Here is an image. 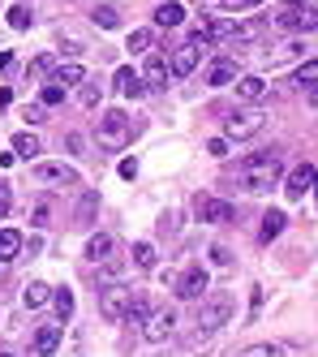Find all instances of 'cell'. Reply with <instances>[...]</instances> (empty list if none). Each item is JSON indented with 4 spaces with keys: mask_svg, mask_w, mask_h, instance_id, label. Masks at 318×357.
<instances>
[{
    "mask_svg": "<svg viewBox=\"0 0 318 357\" xmlns=\"http://www.w3.org/2000/svg\"><path fill=\"white\" fill-rule=\"evenodd\" d=\"M241 190L245 194H271L280 181H284V160H280V151L271 146V151H258V155H250L245 164H241Z\"/></svg>",
    "mask_w": 318,
    "mask_h": 357,
    "instance_id": "1",
    "label": "cell"
},
{
    "mask_svg": "<svg viewBox=\"0 0 318 357\" xmlns=\"http://www.w3.org/2000/svg\"><path fill=\"white\" fill-rule=\"evenodd\" d=\"M129 134H134V125H129V112H121V108H108V112L99 116V142H103V146L121 151V146L129 142Z\"/></svg>",
    "mask_w": 318,
    "mask_h": 357,
    "instance_id": "2",
    "label": "cell"
},
{
    "mask_svg": "<svg viewBox=\"0 0 318 357\" xmlns=\"http://www.w3.org/2000/svg\"><path fill=\"white\" fill-rule=\"evenodd\" d=\"M228 319H232V297H228V293L202 297V305H198V327H202V331H220Z\"/></svg>",
    "mask_w": 318,
    "mask_h": 357,
    "instance_id": "3",
    "label": "cell"
},
{
    "mask_svg": "<svg viewBox=\"0 0 318 357\" xmlns=\"http://www.w3.org/2000/svg\"><path fill=\"white\" fill-rule=\"evenodd\" d=\"M129 301H134V289H125V284H103V289H99V314L108 319V323H121L125 310H129Z\"/></svg>",
    "mask_w": 318,
    "mask_h": 357,
    "instance_id": "4",
    "label": "cell"
},
{
    "mask_svg": "<svg viewBox=\"0 0 318 357\" xmlns=\"http://www.w3.org/2000/svg\"><path fill=\"white\" fill-rule=\"evenodd\" d=\"M172 331H176V310H168V305H164V310H151V314L142 319V336H146L151 344L168 340Z\"/></svg>",
    "mask_w": 318,
    "mask_h": 357,
    "instance_id": "5",
    "label": "cell"
},
{
    "mask_svg": "<svg viewBox=\"0 0 318 357\" xmlns=\"http://www.w3.org/2000/svg\"><path fill=\"white\" fill-rule=\"evenodd\" d=\"M194 215H198L202 224H228V220H232V202L211 198V194H198V198H194Z\"/></svg>",
    "mask_w": 318,
    "mask_h": 357,
    "instance_id": "6",
    "label": "cell"
},
{
    "mask_svg": "<svg viewBox=\"0 0 318 357\" xmlns=\"http://www.w3.org/2000/svg\"><path fill=\"white\" fill-rule=\"evenodd\" d=\"M206 289H211V275H206L202 267H190V271L176 280V297H181V301H202Z\"/></svg>",
    "mask_w": 318,
    "mask_h": 357,
    "instance_id": "7",
    "label": "cell"
},
{
    "mask_svg": "<svg viewBox=\"0 0 318 357\" xmlns=\"http://www.w3.org/2000/svg\"><path fill=\"white\" fill-rule=\"evenodd\" d=\"M35 181L47 190H65V185H77V172L65 164H35Z\"/></svg>",
    "mask_w": 318,
    "mask_h": 357,
    "instance_id": "8",
    "label": "cell"
},
{
    "mask_svg": "<svg viewBox=\"0 0 318 357\" xmlns=\"http://www.w3.org/2000/svg\"><path fill=\"white\" fill-rule=\"evenodd\" d=\"M262 121H267V116H262L258 108H245V112L228 116V125H224V130H228V138H254V134L262 130Z\"/></svg>",
    "mask_w": 318,
    "mask_h": 357,
    "instance_id": "9",
    "label": "cell"
},
{
    "mask_svg": "<svg viewBox=\"0 0 318 357\" xmlns=\"http://www.w3.org/2000/svg\"><path fill=\"white\" fill-rule=\"evenodd\" d=\"M198 61H202V47H198V43H181L176 52H172V61H168L172 78H190V73L198 69Z\"/></svg>",
    "mask_w": 318,
    "mask_h": 357,
    "instance_id": "10",
    "label": "cell"
},
{
    "mask_svg": "<svg viewBox=\"0 0 318 357\" xmlns=\"http://www.w3.org/2000/svg\"><path fill=\"white\" fill-rule=\"evenodd\" d=\"M305 190H314V168L310 164H297L293 172L284 176V194L297 202V198H305Z\"/></svg>",
    "mask_w": 318,
    "mask_h": 357,
    "instance_id": "11",
    "label": "cell"
},
{
    "mask_svg": "<svg viewBox=\"0 0 318 357\" xmlns=\"http://www.w3.org/2000/svg\"><path fill=\"white\" fill-rule=\"evenodd\" d=\"M262 35H267V22H262V17H245V22H236V26H232V43L236 47H250Z\"/></svg>",
    "mask_w": 318,
    "mask_h": 357,
    "instance_id": "12",
    "label": "cell"
},
{
    "mask_svg": "<svg viewBox=\"0 0 318 357\" xmlns=\"http://www.w3.org/2000/svg\"><path fill=\"white\" fill-rule=\"evenodd\" d=\"M61 323H47V327H39L35 331V357H56V349H61Z\"/></svg>",
    "mask_w": 318,
    "mask_h": 357,
    "instance_id": "13",
    "label": "cell"
},
{
    "mask_svg": "<svg viewBox=\"0 0 318 357\" xmlns=\"http://www.w3.org/2000/svg\"><path fill=\"white\" fill-rule=\"evenodd\" d=\"M232 86H236V99H245V104H258V99L267 95V82H262L258 73H245V78H236Z\"/></svg>",
    "mask_w": 318,
    "mask_h": 357,
    "instance_id": "14",
    "label": "cell"
},
{
    "mask_svg": "<svg viewBox=\"0 0 318 357\" xmlns=\"http://www.w3.org/2000/svg\"><path fill=\"white\" fill-rule=\"evenodd\" d=\"M116 86H121L125 99H142V95H146V82L138 78L134 69H116Z\"/></svg>",
    "mask_w": 318,
    "mask_h": 357,
    "instance_id": "15",
    "label": "cell"
},
{
    "mask_svg": "<svg viewBox=\"0 0 318 357\" xmlns=\"http://www.w3.org/2000/svg\"><path fill=\"white\" fill-rule=\"evenodd\" d=\"M168 61L164 56H146V69H142V82H151V86H168Z\"/></svg>",
    "mask_w": 318,
    "mask_h": 357,
    "instance_id": "16",
    "label": "cell"
},
{
    "mask_svg": "<svg viewBox=\"0 0 318 357\" xmlns=\"http://www.w3.org/2000/svg\"><path fill=\"white\" fill-rule=\"evenodd\" d=\"M181 22H185V9L176 5V0H164V5L155 9V26L168 31V26H181Z\"/></svg>",
    "mask_w": 318,
    "mask_h": 357,
    "instance_id": "17",
    "label": "cell"
},
{
    "mask_svg": "<svg viewBox=\"0 0 318 357\" xmlns=\"http://www.w3.org/2000/svg\"><path fill=\"white\" fill-rule=\"evenodd\" d=\"M22 254V233H13V228H0V263H13Z\"/></svg>",
    "mask_w": 318,
    "mask_h": 357,
    "instance_id": "18",
    "label": "cell"
},
{
    "mask_svg": "<svg viewBox=\"0 0 318 357\" xmlns=\"http://www.w3.org/2000/svg\"><path fill=\"white\" fill-rule=\"evenodd\" d=\"M86 259L108 263V259H112V237H108V233H95V237L86 241Z\"/></svg>",
    "mask_w": 318,
    "mask_h": 357,
    "instance_id": "19",
    "label": "cell"
},
{
    "mask_svg": "<svg viewBox=\"0 0 318 357\" xmlns=\"http://www.w3.org/2000/svg\"><path fill=\"white\" fill-rule=\"evenodd\" d=\"M228 82H236V65L232 61H220V65L206 69V86H228Z\"/></svg>",
    "mask_w": 318,
    "mask_h": 357,
    "instance_id": "20",
    "label": "cell"
},
{
    "mask_svg": "<svg viewBox=\"0 0 318 357\" xmlns=\"http://www.w3.org/2000/svg\"><path fill=\"white\" fill-rule=\"evenodd\" d=\"M284 224H288V215H284V211H267V215H262L258 237H262V241H275V237L284 233Z\"/></svg>",
    "mask_w": 318,
    "mask_h": 357,
    "instance_id": "21",
    "label": "cell"
},
{
    "mask_svg": "<svg viewBox=\"0 0 318 357\" xmlns=\"http://www.w3.org/2000/svg\"><path fill=\"white\" fill-rule=\"evenodd\" d=\"M39 138L35 134H13V155H22V160H39Z\"/></svg>",
    "mask_w": 318,
    "mask_h": 357,
    "instance_id": "22",
    "label": "cell"
},
{
    "mask_svg": "<svg viewBox=\"0 0 318 357\" xmlns=\"http://www.w3.org/2000/svg\"><path fill=\"white\" fill-rule=\"evenodd\" d=\"M91 22H95V26H103V31H116L121 26V13H116V5H95Z\"/></svg>",
    "mask_w": 318,
    "mask_h": 357,
    "instance_id": "23",
    "label": "cell"
},
{
    "mask_svg": "<svg viewBox=\"0 0 318 357\" xmlns=\"http://www.w3.org/2000/svg\"><path fill=\"white\" fill-rule=\"evenodd\" d=\"M47 297H52V289L43 284V280H31V284H26V293H22V301L31 305V310H39V305H43Z\"/></svg>",
    "mask_w": 318,
    "mask_h": 357,
    "instance_id": "24",
    "label": "cell"
},
{
    "mask_svg": "<svg viewBox=\"0 0 318 357\" xmlns=\"http://www.w3.org/2000/svg\"><path fill=\"white\" fill-rule=\"evenodd\" d=\"M99 99H103L99 82H77V104H82V108H99Z\"/></svg>",
    "mask_w": 318,
    "mask_h": 357,
    "instance_id": "25",
    "label": "cell"
},
{
    "mask_svg": "<svg viewBox=\"0 0 318 357\" xmlns=\"http://www.w3.org/2000/svg\"><path fill=\"white\" fill-rule=\"evenodd\" d=\"M56 82H65V86H77V82H86V69L77 65V61H69V65H61V69H56Z\"/></svg>",
    "mask_w": 318,
    "mask_h": 357,
    "instance_id": "26",
    "label": "cell"
},
{
    "mask_svg": "<svg viewBox=\"0 0 318 357\" xmlns=\"http://www.w3.org/2000/svg\"><path fill=\"white\" fill-rule=\"evenodd\" d=\"M297 86H301V91H314V86H318V56L297 69Z\"/></svg>",
    "mask_w": 318,
    "mask_h": 357,
    "instance_id": "27",
    "label": "cell"
},
{
    "mask_svg": "<svg viewBox=\"0 0 318 357\" xmlns=\"http://www.w3.org/2000/svg\"><path fill=\"white\" fill-rule=\"evenodd\" d=\"M52 301H56V319L69 323V314H73V293L69 289H56V293H52Z\"/></svg>",
    "mask_w": 318,
    "mask_h": 357,
    "instance_id": "28",
    "label": "cell"
},
{
    "mask_svg": "<svg viewBox=\"0 0 318 357\" xmlns=\"http://www.w3.org/2000/svg\"><path fill=\"white\" fill-rule=\"evenodd\" d=\"M39 104H43V108L65 104V86H61V82H47V86H43V95H39Z\"/></svg>",
    "mask_w": 318,
    "mask_h": 357,
    "instance_id": "29",
    "label": "cell"
},
{
    "mask_svg": "<svg viewBox=\"0 0 318 357\" xmlns=\"http://www.w3.org/2000/svg\"><path fill=\"white\" fill-rule=\"evenodd\" d=\"M134 263H138L142 271L155 267V245H151V241H138V245H134Z\"/></svg>",
    "mask_w": 318,
    "mask_h": 357,
    "instance_id": "30",
    "label": "cell"
},
{
    "mask_svg": "<svg viewBox=\"0 0 318 357\" xmlns=\"http://www.w3.org/2000/svg\"><path fill=\"white\" fill-rule=\"evenodd\" d=\"M146 314H151V305H146V297H142V293H134V301H129V310H125V319H129V323H142Z\"/></svg>",
    "mask_w": 318,
    "mask_h": 357,
    "instance_id": "31",
    "label": "cell"
},
{
    "mask_svg": "<svg viewBox=\"0 0 318 357\" xmlns=\"http://www.w3.org/2000/svg\"><path fill=\"white\" fill-rule=\"evenodd\" d=\"M125 47H129V52H134V56H142V52H151V31H134V35H129V39H125Z\"/></svg>",
    "mask_w": 318,
    "mask_h": 357,
    "instance_id": "32",
    "label": "cell"
},
{
    "mask_svg": "<svg viewBox=\"0 0 318 357\" xmlns=\"http://www.w3.org/2000/svg\"><path fill=\"white\" fill-rule=\"evenodd\" d=\"M9 26H13V31H31V9H26V5H13V9H9Z\"/></svg>",
    "mask_w": 318,
    "mask_h": 357,
    "instance_id": "33",
    "label": "cell"
},
{
    "mask_svg": "<svg viewBox=\"0 0 318 357\" xmlns=\"http://www.w3.org/2000/svg\"><path fill=\"white\" fill-rule=\"evenodd\" d=\"M52 69H56V56H35V61H31V69H26V73H31V78H47Z\"/></svg>",
    "mask_w": 318,
    "mask_h": 357,
    "instance_id": "34",
    "label": "cell"
},
{
    "mask_svg": "<svg viewBox=\"0 0 318 357\" xmlns=\"http://www.w3.org/2000/svg\"><path fill=\"white\" fill-rule=\"evenodd\" d=\"M241 357H284V349L280 344H250Z\"/></svg>",
    "mask_w": 318,
    "mask_h": 357,
    "instance_id": "35",
    "label": "cell"
},
{
    "mask_svg": "<svg viewBox=\"0 0 318 357\" xmlns=\"http://www.w3.org/2000/svg\"><path fill=\"white\" fill-rule=\"evenodd\" d=\"M297 31H318V9L301 5V22H297Z\"/></svg>",
    "mask_w": 318,
    "mask_h": 357,
    "instance_id": "36",
    "label": "cell"
},
{
    "mask_svg": "<svg viewBox=\"0 0 318 357\" xmlns=\"http://www.w3.org/2000/svg\"><path fill=\"white\" fill-rule=\"evenodd\" d=\"M206 155H211V160H224V155H228V138H211V142H206Z\"/></svg>",
    "mask_w": 318,
    "mask_h": 357,
    "instance_id": "37",
    "label": "cell"
},
{
    "mask_svg": "<svg viewBox=\"0 0 318 357\" xmlns=\"http://www.w3.org/2000/svg\"><path fill=\"white\" fill-rule=\"evenodd\" d=\"M211 259H215V263H220V267H228V263H232V254H228V250H224V245H211Z\"/></svg>",
    "mask_w": 318,
    "mask_h": 357,
    "instance_id": "38",
    "label": "cell"
},
{
    "mask_svg": "<svg viewBox=\"0 0 318 357\" xmlns=\"http://www.w3.org/2000/svg\"><path fill=\"white\" fill-rule=\"evenodd\" d=\"M26 121H31V125H39V121H47V116H43V104H31V108H26Z\"/></svg>",
    "mask_w": 318,
    "mask_h": 357,
    "instance_id": "39",
    "label": "cell"
},
{
    "mask_svg": "<svg viewBox=\"0 0 318 357\" xmlns=\"http://www.w3.org/2000/svg\"><path fill=\"white\" fill-rule=\"evenodd\" d=\"M65 146L73 151V155H82V146H86V142H82V134H69V138H65Z\"/></svg>",
    "mask_w": 318,
    "mask_h": 357,
    "instance_id": "40",
    "label": "cell"
},
{
    "mask_svg": "<svg viewBox=\"0 0 318 357\" xmlns=\"http://www.w3.org/2000/svg\"><path fill=\"white\" fill-rule=\"evenodd\" d=\"M121 176H125V181H134V176H138V164H134V160H121Z\"/></svg>",
    "mask_w": 318,
    "mask_h": 357,
    "instance_id": "41",
    "label": "cell"
},
{
    "mask_svg": "<svg viewBox=\"0 0 318 357\" xmlns=\"http://www.w3.org/2000/svg\"><path fill=\"white\" fill-rule=\"evenodd\" d=\"M176 220H181V215H176V211H168L164 220H159V228H164V233H176Z\"/></svg>",
    "mask_w": 318,
    "mask_h": 357,
    "instance_id": "42",
    "label": "cell"
},
{
    "mask_svg": "<svg viewBox=\"0 0 318 357\" xmlns=\"http://www.w3.org/2000/svg\"><path fill=\"white\" fill-rule=\"evenodd\" d=\"M9 202H13V198H9V185H0V220L9 215Z\"/></svg>",
    "mask_w": 318,
    "mask_h": 357,
    "instance_id": "43",
    "label": "cell"
},
{
    "mask_svg": "<svg viewBox=\"0 0 318 357\" xmlns=\"http://www.w3.org/2000/svg\"><path fill=\"white\" fill-rule=\"evenodd\" d=\"M91 211H95V194H86V198H82V211H77V215H82V224L91 220Z\"/></svg>",
    "mask_w": 318,
    "mask_h": 357,
    "instance_id": "44",
    "label": "cell"
},
{
    "mask_svg": "<svg viewBox=\"0 0 318 357\" xmlns=\"http://www.w3.org/2000/svg\"><path fill=\"white\" fill-rule=\"evenodd\" d=\"M31 224H47V202H39V207H35V220Z\"/></svg>",
    "mask_w": 318,
    "mask_h": 357,
    "instance_id": "45",
    "label": "cell"
},
{
    "mask_svg": "<svg viewBox=\"0 0 318 357\" xmlns=\"http://www.w3.org/2000/svg\"><path fill=\"white\" fill-rule=\"evenodd\" d=\"M305 99H310V108H318V86H314V91H305Z\"/></svg>",
    "mask_w": 318,
    "mask_h": 357,
    "instance_id": "46",
    "label": "cell"
},
{
    "mask_svg": "<svg viewBox=\"0 0 318 357\" xmlns=\"http://www.w3.org/2000/svg\"><path fill=\"white\" fill-rule=\"evenodd\" d=\"M9 61H13V52H0V69H9Z\"/></svg>",
    "mask_w": 318,
    "mask_h": 357,
    "instance_id": "47",
    "label": "cell"
},
{
    "mask_svg": "<svg viewBox=\"0 0 318 357\" xmlns=\"http://www.w3.org/2000/svg\"><path fill=\"white\" fill-rule=\"evenodd\" d=\"M241 5H267V0H241Z\"/></svg>",
    "mask_w": 318,
    "mask_h": 357,
    "instance_id": "48",
    "label": "cell"
},
{
    "mask_svg": "<svg viewBox=\"0 0 318 357\" xmlns=\"http://www.w3.org/2000/svg\"><path fill=\"white\" fill-rule=\"evenodd\" d=\"M314 194H318V172H314Z\"/></svg>",
    "mask_w": 318,
    "mask_h": 357,
    "instance_id": "49",
    "label": "cell"
}]
</instances>
